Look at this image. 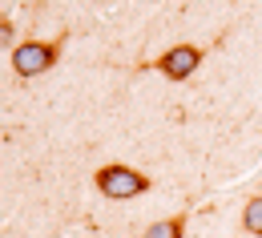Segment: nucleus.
I'll return each mask as SVG.
<instances>
[{"mask_svg": "<svg viewBox=\"0 0 262 238\" xmlns=\"http://www.w3.org/2000/svg\"><path fill=\"white\" fill-rule=\"evenodd\" d=\"M198 61H202V53H198L194 45H178V49H169L162 61H158V69H162L165 77H173V81H186L198 69Z\"/></svg>", "mask_w": 262, "mask_h": 238, "instance_id": "obj_3", "label": "nucleus"}, {"mask_svg": "<svg viewBox=\"0 0 262 238\" xmlns=\"http://www.w3.org/2000/svg\"><path fill=\"white\" fill-rule=\"evenodd\" d=\"M242 222H246V230H250V234H262V198H254V202L246 206Z\"/></svg>", "mask_w": 262, "mask_h": 238, "instance_id": "obj_4", "label": "nucleus"}, {"mask_svg": "<svg viewBox=\"0 0 262 238\" xmlns=\"http://www.w3.org/2000/svg\"><path fill=\"white\" fill-rule=\"evenodd\" d=\"M97 186H101L105 198H137V194L149 190V182L137 170H129V166H105L97 174Z\"/></svg>", "mask_w": 262, "mask_h": 238, "instance_id": "obj_1", "label": "nucleus"}, {"mask_svg": "<svg viewBox=\"0 0 262 238\" xmlns=\"http://www.w3.org/2000/svg\"><path fill=\"white\" fill-rule=\"evenodd\" d=\"M57 61V49L53 45H40V40H25L20 49H12V69L20 77H36Z\"/></svg>", "mask_w": 262, "mask_h": 238, "instance_id": "obj_2", "label": "nucleus"}, {"mask_svg": "<svg viewBox=\"0 0 262 238\" xmlns=\"http://www.w3.org/2000/svg\"><path fill=\"white\" fill-rule=\"evenodd\" d=\"M145 238H182V222H154Z\"/></svg>", "mask_w": 262, "mask_h": 238, "instance_id": "obj_5", "label": "nucleus"}, {"mask_svg": "<svg viewBox=\"0 0 262 238\" xmlns=\"http://www.w3.org/2000/svg\"><path fill=\"white\" fill-rule=\"evenodd\" d=\"M8 45H12V20L0 16V49H8Z\"/></svg>", "mask_w": 262, "mask_h": 238, "instance_id": "obj_6", "label": "nucleus"}]
</instances>
